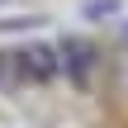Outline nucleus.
<instances>
[{
    "mask_svg": "<svg viewBox=\"0 0 128 128\" xmlns=\"http://www.w3.org/2000/svg\"><path fill=\"white\" fill-rule=\"evenodd\" d=\"M14 66H19V76H24V81H48V76H57L62 52H57V48L33 43V48H19V52H14Z\"/></svg>",
    "mask_w": 128,
    "mask_h": 128,
    "instance_id": "nucleus-1",
    "label": "nucleus"
},
{
    "mask_svg": "<svg viewBox=\"0 0 128 128\" xmlns=\"http://www.w3.org/2000/svg\"><path fill=\"white\" fill-rule=\"evenodd\" d=\"M62 66H66V76L71 81H86V71H90V62H95V52H90V43H81V38H62Z\"/></svg>",
    "mask_w": 128,
    "mask_h": 128,
    "instance_id": "nucleus-2",
    "label": "nucleus"
}]
</instances>
